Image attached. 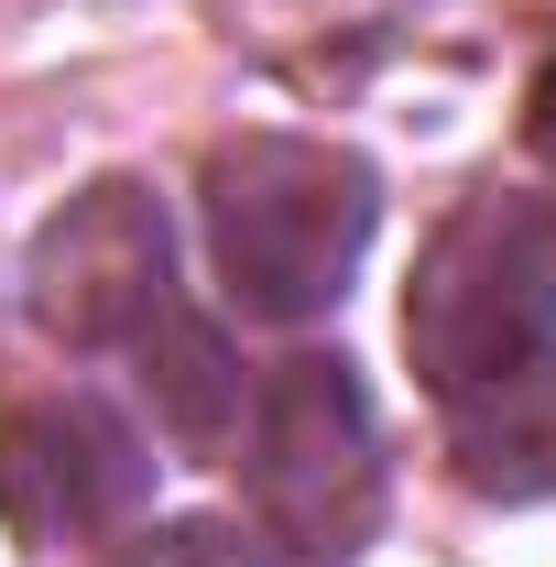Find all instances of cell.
<instances>
[{"label": "cell", "mask_w": 556, "mask_h": 567, "mask_svg": "<svg viewBox=\"0 0 556 567\" xmlns=\"http://www.w3.org/2000/svg\"><path fill=\"white\" fill-rule=\"evenodd\" d=\"M208 229L218 274L251 317H317V306H339L349 262L371 240V175L328 142L251 132L208 164Z\"/></svg>", "instance_id": "1"}, {"label": "cell", "mask_w": 556, "mask_h": 567, "mask_svg": "<svg viewBox=\"0 0 556 567\" xmlns=\"http://www.w3.org/2000/svg\"><path fill=\"white\" fill-rule=\"evenodd\" d=\"M556 339V251L546 229L524 208H470L436 229V251H425L415 295H404V350L415 371L459 404V393H481L502 371H524V360Z\"/></svg>", "instance_id": "2"}, {"label": "cell", "mask_w": 556, "mask_h": 567, "mask_svg": "<svg viewBox=\"0 0 556 567\" xmlns=\"http://www.w3.org/2000/svg\"><path fill=\"white\" fill-rule=\"evenodd\" d=\"M251 492H262V524L295 535L306 557H349L371 535L382 470H371V415H360L339 360H284L274 371V393L251 415Z\"/></svg>", "instance_id": "3"}, {"label": "cell", "mask_w": 556, "mask_h": 567, "mask_svg": "<svg viewBox=\"0 0 556 567\" xmlns=\"http://www.w3.org/2000/svg\"><path fill=\"white\" fill-rule=\"evenodd\" d=\"M33 306H44V328H66L87 350H110V339H142L153 350V328H175L164 218L142 208L132 186H87L44 229V251H33Z\"/></svg>", "instance_id": "4"}, {"label": "cell", "mask_w": 556, "mask_h": 567, "mask_svg": "<svg viewBox=\"0 0 556 567\" xmlns=\"http://www.w3.org/2000/svg\"><path fill=\"white\" fill-rule=\"evenodd\" d=\"M132 502H142V447H132V425L110 415V404L66 393V404H22V415L0 425V513L33 546L99 535Z\"/></svg>", "instance_id": "5"}, {"label": "cell", "mask_w": 556, "mask_h": 567, "mask_svg": "<svg viewBox=\"0 0 556 567\" xmlns=\"http://www.w3.org/2000/svg\"><path fill=\"white\" fill-rule=\"evenodd\" d=\"M459 481L491 502H546L556 492V350H535L524 371H502L481 393H459Z\"/></svg>", "instance_id": "6"}, {"label": "cell", "mask_w": 556, "mask_h": 567, "mask_svg": "<svg viewBox=\"0 0 556 567\" xmlns=\"http://www.w3.org/2000/svg\"><path fill=\"white\" fill-rule=\"evenodd\" d=\"M121 567H262L229 524H175V535H142Z\"/></svg>", "instance_id": "7"}, {"label": "cell", "mask_w": 556, "mask_h": 567, "mask_svg": "<svg viewBox=\"0 0 556 567\" xmlns=\"http://www.w3.org/2000/svg\"><path fill=\"white\" fill-rule=\"evenodd\" d=\"M524 142H535V153L556 164V55L535 66V87H524Z\"/></svg>", "instance_id": "8"}]
</instances>
